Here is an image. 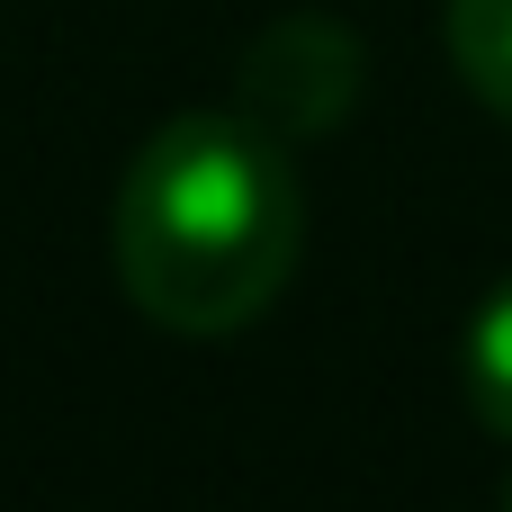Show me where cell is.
<instances>
[{"mask_svg": "<svg viewBox=\"0 0 512 512\" xmlns=\"http://www.w3.org/2000/svg\"><path fill=\"white\" fill-rule=\"evenodd\" d=\"M297 171L288 144L243 108L162 117L117 180V288L162 333H243L297 270Z\"/></svg>", "mask_w": 512, "mask_h": 512, "instance_id": "6da1fadb", "label": "cell"}, {"mask_svg": "<svg viewBox=\"0 0 512 512\" xmlns=\"http://www.w3.org/2000/svg\"><path fill=\"white\" fill-rule=\"evenodd\" d=\"M360 81H369V54L342 18L324 9H297V18H270L243 63H234V108L279 135V144H306V135H333L351 108H360Z\"/></svg>", "mask_w": 512, "mask_h": 512, "instance_id": "7a4b0ae2", "label": "cell"}, {"mask_svg": "<svg viewBox=\"0 0 512 512\" xmlns=\"http://www.w3.org/2000/svg\"><path fill=\"white\" fill-rule=\"evenodd\" d=\"M450 63L512 126V0H450Z\"/></svg>", "mask_w": 512, "mask_h": 512, "instance_id": "3957f363", "label": "cell"}, {"mask_svg": "<svg viewBox=\"0 0 512 512\" xmlns=\"http://www.w3.org/2000/svg\"><path fill=\"white\" fill-rule=\"evenodd\" d=\"M459 378H468V414L512 441V279L477 306V324H468V351H459Z\"/></svg>", "mask_w": 512, "mask_h": 512, "instance_id": "277c9868", "label": "cell"}, {"mask_svg": "<svg viewBox=\"0 0 512 512\" xmlns=\"http://www.w3.org/2000/svg\"><path fill=\"white\" fill-rule=\"evenodd\" d=\"M504 512H512V486H504Z\"/></svg>", "mask_w": 512, "mask_h": 512, "instance_id": "5b68a950", "label": "cell"}]
</instances>
